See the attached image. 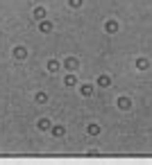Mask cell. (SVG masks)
I'll return each mask as SVG.
<instances>
[{
  "instance_id": "cell-15",
  "label": "cell",
  "mask_w": 152,
  "mask_h": 165,
  "mask_svg": "<svg viewBox=\"0 0 152 165\" xmlns=\"http://www.w3.org/2000/svg\"><path fill=\"white\" fill-rule=\"evenodd\" d=\"M82 2H84V0H68V5H71L73 9H80V7H82Z\"/></svg>"
},
{
  "instance_id": "cell-5",
  "label": "cell",
  "mask_w": 152,
  "mask_h": 165,
  "mask_svg": "<svg viewBox=\"0 0 152 165\" xmlns=\"http://www.w3.org/2000/svg\"><path fill=\"white\" fill-rule=\"evenodd\" d=\"M39 30L43 32V34H50V32H52V23H50V21H41Z\"/></svg>"
},
{
  "instance_id": "cell-13",
  "label": "cell",
  "mask_w": 152,
  "mask_h": 165,
  "mask_svg": "<svg viewBox=\"0 0 152 165\" xmlns=\"http://www.w3.org/2000/svg\"><path fill=\"white\" fill-rule=\"evenodd\" d=\"M75 82H77V79H75V75H68V77L64 79V84H66V86H75Z\"/></svg>"
},
{
  "instance_id": "cell-10",
  "label": "cell",
  "mask_w": 152,
  "mask_h": 165,
  "mask_svg": "<svg viewBox=\"0 0 152 165\" xmlns=\"http://www.w3.org/2000/svg\"><path fill=\"white\" fill-rule=\"evenodd\" d=\"M82 95H84V97H91L93 95V86L91 84H84V86H82Z\"/></svg>"
},
{
  "instance_id": "cell-4",
  "label": "cell",
  "mask_w": 152,
  "mask_h": 165,
  "mask_svg": "<svg viewBox=\"0 0 152 165\" xmlns=\"http://www.w3.org/2000/svg\"><path fill=\"white\" fill-rule=\"evenodd\" d=\"M77 66H80V61H77L75 57H68V59H66V68H68L71 72H73V70H77Z\"/></svg>"
},
{
  "instance_id": "cell-2",
  "label": "cell",
  "mask_w": 152,
  "mask_h": 165,
  "mask_svg": "<svg viewBox=\"0 0 152 165\" xmlns=\"http://www.w3.org/2000/svg\"><path fill=\"white\" fill-rule=\"evenodd\" d=\"M50 134L57 136V138H61V136H66V129H64L61 124H55V127H50Z\"/></svg>"
},
{
  "instance_id": "cell-9",
  "label": "cell",
  "mask_w": 152,
  "mask_h": 165,
  "mask_svg": "<svg viewBox=\"0 0 152 165\" xmlns=\"http://www.w3.org/2000/svg\"><path fill=\"white\" fill-rule=\"evenodd\" d=\"M59 70V61H57V59H50V61H48V72H57Z\"/></svg>"
},
{
  "instance_id": "cell-11",
  "label": "cell",
  "mask_w": 152,
  "mask_h": 165,
  "mask_svg": "<svg viewBox=\"0 0 152 165\" xmlns=\"http://www.w3.org/2000/svg\"><path fill=\"white\" fill-rule=\"evenodd\" d=\"M34 18H36V21H43V18H46V9L36 7V9H34Z\"/></svg>"
},
{
  "instance_id": "cell-7",
  "label": "cell",
  "mask_w": 152,
  "mask_h": 165,
  "mask_svg": "<svg viewBox=\"0 0 152 165\" xmlns=\"http://www.w3.org/2000/svg\"><path fill=\"white\" fill-rule=\"evenodd\" d=\"M129 106H132V102H129L127 97H118V109H123V111H127Z\"/></svg>"
},
{
  "instance_id": "cell-16",
  "label": "cell",
  "mask_w": 152,
  "mask_h": 165,
  "mask_svg": "<svg viewBox=\"0 0 152 165\" xmlns=\"http://www.w3.org/2000/svg\"><path fill=\"white\" fill-rule=\"evenodd\" d=\"M136 66L141 68V70H145V68H147V61H145V59H138V61H136Z\"/></svg>"
},
{
  "instance_id": "cell-6",
  "label": "cell",
  "mask_w": 152,
  "mask_h": 165,
  "mask_svg": "<svg viewBox=\"0 0 152 165\" xmlns=\"http://www.w3.org/2000/svg\"><path fill=\"white\" fill-rule=\"evenodd\" d=\"M36 127H39L41 131H48V129H50V120H48V118H41L39 122H36Z\"/></svg>"
},
{
  "instance_id": "cell-12",
  "label": "cell",
  "mask_w": 152,
  "mask_h": 165,
  "mask_svg": "<svg viewBox=\"0 0 152 165\" xmlns=\"http://www.w3.org/2000/svg\"><path fill=\"white\" fill-rule=\"evenodd\" d=\"M86 131H89V136H98V134H100V127H98V124H89Z\"/></svg>"
},
{
  "instance_id": "cell-3",
  "label": "cell",
  "mask_w": 152,
  "mask_h": 165,
  "mask_svg": "<svg viewBox=\"0 0 152 165\" xmlns=\"http://www.w3.org/2000/svg\"><path fill=\"white\" fill-rule=\"evenodd\" d=\"M105 32L116 34V32H118V23H116V21H107V23H105Z\"/></svg>"
},
{
  "instance_id": "cell-8",
  "label": "cell",
  "mask_w": 152,
  "mask_h": 165,
  "mask_svg": "<svg viewBox=\"0 0 152 165\" xmlns=\"http://www.w3.org/2000/svg\"><path fill=\"white\" fill-rule=\"evenodd\" d=\"M109 84H111V79L107 77V75H100V77H98V86H102V88H107V86H109Z\"/></svg>"
},
{
  "instance_id": "cell-1",
  "label": "cell",
  "mask_w": 152,
  "mask_h": 165,
  "mask_svg": "<svg viewBox=\"0 0 152 165\" xmlns=\"http://www.w3.org/2000/svg\"><path fill=\"white\" fill-rule=\"evenodd\" d=\"M14 57H16V59H20V61H23V59H27V48L16 45V48H14Z\"/></svg>"
},
{
  "instance_id": "cell-14",
  "label": "cell",
  "mask_w": 152,
  "mask_h": 165,
  "mask_svg": "<svg viewBox=\"0 0 152 165\" xmlns=\"http://www.w3.org/2000/svg\"><path fill=\"white\" fill-rule=\"evenodd\" d=\"M36 102H39V104H46L48 102V95L46 93H36Z\"/></svg>"
}]
</instances>
